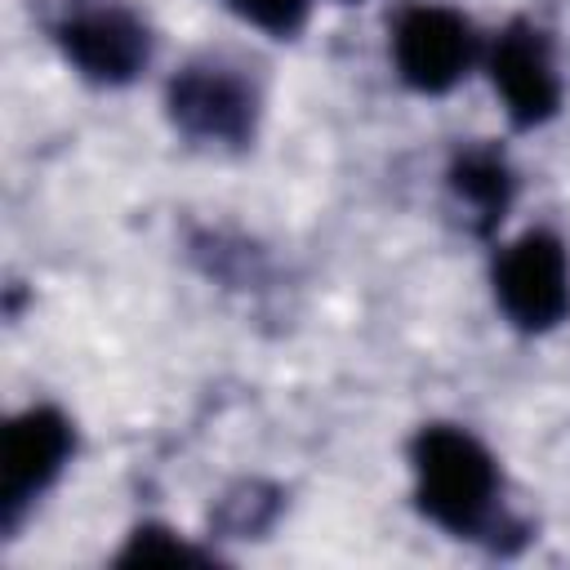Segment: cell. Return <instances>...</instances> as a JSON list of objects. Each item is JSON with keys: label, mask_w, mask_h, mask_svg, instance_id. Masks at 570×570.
Segmentation results:
<instances>
[{"label": "cell", "mask_w": 570, "mask_h": 570, "mask_svg": "<svg viewBox=\"0 0 570 570\" xmlns=\"http://www.w3.org/2000/svg\"><path fill=\"white\" fill-rule=\"evenodd\" d=\"M485 31L445 0H401L387 13V67L414 98H445L481 71Z\"/></svg>", "instance_id": "8992f818"}, {"label": "cell", "mask_w": 570, "mask_h": 570, "mask_svg": "<svg viewBox=\"0 0 570 570\" xmlns=\"http://www.w3.org/2000/svg\"><path fill=\"white\" fill-rule=\"evenodd\" d=\"M410 508L436 534L490 557H521L534 521L512 508L508 472L494 445L459 419H423L405 436Z\"/></svg>", "instance_id": "6da1fadb"}, {"label": "cell", "mask_w": 570, "mask_h": 570, "mask_svg": "<svg viewBox=\"0 0 570 570\" xmlns=\"http://www.w3.org/2000/svg\"><path fill=\"white\" fill-rule=\"evenodd\" d=\"M36 22L62 67L89 89H134L160 49L156 22L134 0H40Z\"/></svg>", "instance_id": "3957f363"}, {"label": "cell", "mask_w": 570, "mask_h": 570, "mask_svg": "<svg viewBox=\"0 0 570 570\" xmlns=\"http://www.w3.org/2000/svg\"><path fill=\"white\" fill-rule=\"evenodd\" d=\"M160 111L174 138L196 151H254L267 116L263 76L232 53H191L160 85Z\"/></svg>", "instance_id": "7a4b0ae2"}, {"label": "cell", "mask_w": 570, "mask_h": 570, "mask_svg": "<svg viewBox=\"0 0 570 570\" xmlns=\"http://www.w3.org/2000/svg\"><path fill=\"white\" fill-rule=\"evenodd\" d=\"M80 454V423L58 401H27L0 428V543H13Z\"/></svg>", "instance_id": "5b68a950"}, {"label": "cell", "mask_w": 570, "mask_h": 570, "mask_svg": "<svg viewBox=\"0 0 570 570\" xmlns=\"http://www.w3.org/2000/svg\"><path fill=\"white\" fill-rule=\"evenodd\" d=\"M218 4L249 31L281 40V45L298 40L312 22V0H218Z\"/></svg>", "instance_id": "8fae6325"}, {"label": "cell", "mask_w": 570, "mask_h": 570, "mask_svg": "<svg viewBox=\"0 0 570 570\" xmlns=\"http://www.w3.org/2000/svg\"><path fill=\"white\" fill-rule=\"evenodd\" d=\"M330 4H361V0H330Z\"/></svg>", "instance_id": "7c38bea8"}, {"label": "cell", "mask_w": 570, "mask_h": 570, "mask_svg": "<svg viewBox=\"0 0 570 570\" xmlns=\"http://www.w3.org/2000/svg\"><path fill=\"white\" fill-rule=\"evenodd\" d=\"M481 76L499 98V111L512 134H539L566 111V76L557 62V40L530 13H512L503 27L485 36Z\"/></svg>", "instance_id": "52a82bcc"}, {"label": "cell", "mask_w": 570, "mask_h": 570, "mask_svg": "<svg viewBox=\"0 0 570 570\" xmlns=\"http://www.w3.org/2000/svg\"><path fill=\"white\" fill-rule=\"evenodd\" d=\"M227 566V552L209 534H187L160 517H142L120 534V548L107 566Z\"/></svg>", "instance_id": "9c48e42d"}, {"label": "cell", "mask_w": 570, "mask_h": 570, "mask_svg": "<svg viewBox=\"0 0 570 570\" xmlns=\"http://www.w3.org/2000/svg\"><path fill=\"white\" fill-rule=\"evenodd\" d=\"M441 183H445V196L450 205L463 214V227L468 236L494 245L512 205H517V191H521V174L508 156V147L499 138H463L450 147L445 156V169H441Z\"/></svg>", "instance_id": "ba28073f"}, {"label": "cell", "mask_w": 570, "mask_h": 570, "mask_svg": "<svg viewBox=\"0 0 570 570\" xmlns=\"http://www.w3.org/2000/svg\"><path fill=\"white\" fill-rule=\"evenodd\" d=\"M485 285L512 334H557L570 321V240L552 223H530L517 236L494 240Z\"/></svg>", "instance_id": "277c9868"}, {"label": "cell", "mask_w": 570, "mask_h": 570, "mask_svg": "<svg viewBox=\"0 0 570 570\" xmlns=\"http://www.w3.org/2000/svg\"><path fill=\"white\" fill-rule=\"evenodd\" d=\"M285 485L263 481V476H245L236 485H227L214 508H209V539L227 543V539H267L285 512Z\"/></svg>", "instance_id": "30bf717a"}]
</instances>
